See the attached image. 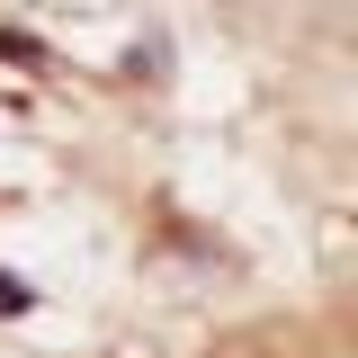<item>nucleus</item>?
<instances>
[{
  "instance_id": "1",
  "label": "nucleus",
  "mask_w": 358,
  "mask_h": 358,
  "mask_svg": "<svg viewBox=\"0 0 358 358\" xmlns=\"http://www.w3.org/2000/svg\"><path fill=\"white\" fill-rule=\"evenodd\" d=\"M27 305H36V287H27L18 268H0V313H27Z\"/></svg>"
}]
</instances>
